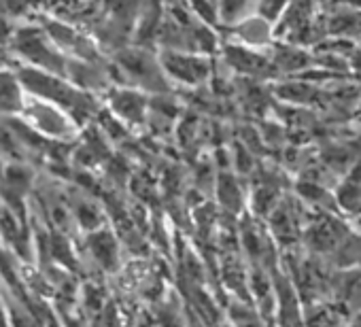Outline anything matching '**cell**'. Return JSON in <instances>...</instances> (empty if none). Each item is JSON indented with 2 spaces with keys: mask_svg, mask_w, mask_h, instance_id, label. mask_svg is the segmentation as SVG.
Instances as JSON below:
<instances>
[{
  "mask_svg": "<svg viewBox=\"0 0 361 327\" xmlns=\"http://www.w3.org/2000/svg\"><path fill=\"white\" fill-rule=\"evenodd\" d=\"M245 3L247 0H221V9H224V16L226 18H236L243 9H245Z\"/></svg>",
  "mask_w": 361,
  "mask_h": 327,
  "instance_id": "e0dca14e",
  "label": "cell"
},
{
  "mask_svg": "<svg viewBox=\"0 0 361 327\" xmlns=\"http://www.w3.org/2000/svg\"><path fill=\"white\" fill-rule=\"evenodd\" d=\"M348 316V310L334 300L304 306V327H346Z\"/></svg>",
  "mask_w": 361,
  "mask_h": 327,
  "instance_id": "277c9868",
  "label": "cell"
},
{
  "mask_svg": "<svg viewBox=\"0 0 361 327\" xmlns=\"http://www.w3.org/2000/svg\"><path fill=\"white\" fill-rule=\"evenodd\" d=\"M272 228L276 232V236L285 242V245H293L302 238V228H300V215L295 211V206L291 204H276L272 209Z\"/></svg>",
  "mask_w": 361,
  "mask_h": 327,
  "instance_id": "52a82bcc",
  "label": "cell"
},
{
  "mask_svg": "<svg viewBox=\"0 0 361 327\" xmlns=\"http://www.w3.org/2000/svg\"><path fill=\"white\" fill-rule=\"evenodd\" d=\"M285 5H287V0H264V11L262 13H264L266 20H272L285 9Z\"/></svg>",
  "mask_w": 361,
  "mask_h": 327,
  "instance_id": "2e32d148",
  "label": "cell"
},
{
  "mask_svg": "<svg viewBox=\"0 0 361 327\" xmlns=\"http://www.w3.org/2000/svg\"><path fill=\"white\" fill-rule=\"evenodd\" d=\"M164 66L170 70V75H174L178 81H185V83H198L209 73L207 62L190 58V56H178V54L164 56Z\"/></svg>",
  "mask_w": 361,
  "mask_h": 327,
  "instance_id": "5b68a950",
  "label": "cell"
},
{
  "mask_svg": "<svg viewBox=\"0 0 361 327\" xmlns=\"http://www.w3.org/2000/svg\"><path fill=\"white\" fill-rule=\"evenodd\" d=\"M274 293L279 304V327H304V306L300 295L285 274H274Z\"/></svg>",
  "mask_w": 361,
  "mask_h": 327,
  "instance_id": "7a4b0ae2",
  "label": "cell"
},
{
  "mask_svg": "<svg viewBox=\"0 0 361 327\" xmlns=\"http://www.w3.org/2000/svg\"><path fill=\"white\" fill-rule=\"evenodd\" d=\"M334 268H361V232H350L331 255Z\"/></svg>",
  "mask_w": 361,
  "mask_h": 327,
  "instance_id": "30bf717a",
  "label": "cell"
},
{
  "mask_svg": "<svg viewBox=\"0 0 361 327\" xmlns=\"http://www.w3.org/2000/svg\"><path fill=\"white\" fill-rule=\"evenodd\" d=\"M22 109H24V98L18 79L9 73H0V111L16 113Z\"/></svg>",
  "mask_w": 361,
  "mask_h": 327,
  "instance_id": "7c38bea8",
  "label": "cell"
},
{
  "mask_svg": "<svg viewBox=\"0 0 361 327\" xmlns=\"http://www.w3.org/2000/svg\"><path fill=\"white\" fill-rule=\"evenodd\" d=\"M228 60H230L232 66H236L245 75H257V77H262V75H268L274 68L272 62H268L259 54H255L251 49H245V47H232L228 51Z\"/></svg>",
  "mask_w": 361,
  "mask_h": 327,
  "instance_id": "ba28073f",
  "label": "cell"
},
{
  "mask_svg": "<svg viewBox=\"0 0 361 327\" xmlns=\"http://www.w3.org/2000/svg\"><path fill=\"white\" fill-rule=\"evenodd\" d=\"M117 111H121L126 117H136V113H142V102L136 94H119V98L115 100ZM119 113V115H121Z\"/></svg>",
  "mask_w": 361,
  "mask_h": 327,
  "instance_id": "9a60e30c",
  "label": "cell"
},
{
  "mask_svg": "<svg viewBox=\"0 0 361 327\" xmlns=\"http://www.w3.org/2000/svg\"><path fill=\"white\" fill-rule=\"evenodd\" d=\"M310 64H312L310 56L306 51H302L300 47H291V45H281L272 60V66L281 68L285 73H302Z\"/></svg>",
  "mask_w": 361,
  "mask_h": 327,
  "instance_id": "8fae6325",
  "label": "cell"
},
{
  "mask_svg": "<svg viewBox=\"0 0 361 327\" xmlns=\"http://www.w3.org/2000/svg\"><path fill=\"white\" fill-rule=\"evenodd\" d=\"M348 234L350 228L340 219L338 213L319 211V215L304 228L302 240L317 255H334Z\"/></svg>",
  "mask_w": 361,
  "mask_h": 327,
  "instance_id": "6da1fadb",
  "label": "cell"
},
{
  "mask_svg": "<svg viewBox=\"0 0 361 327\" xmlns=\"http://www.w3.org/2000/svg\"><path fill=\"white\" fill-rule=\"evenodd\" d=\"M279 96L289 100V102H295V104H306L312 100V96H317V90L306 83V81H298V83H287V85H281L279 87Z\"/></svg>",
  "mask_w": 361,
  "mask_h": 327,
  "instance_id": "5bb4252c",
  "label": "cell"
},
{
  "mask_svg": "<svg viewBox=\"0 0 361 327\" xmlns=\"http://www.w3.org/2000/svg\"><path fill=\"white\" fill-rule=\"evenodd\" d=\"M334 200L340 215L361 217V161L346 173L344 181L338 183L334 192Z\"/></svg>",
  "mask_w": 361,
  "mask_h": 327,
  "instance_id": "3957f363",
  "label": "cell"
},
{
  "mask_svg": "<svg viewBox=\"0 0 361 327\" xmlns=\"http://www.w3.org/2000/svg\"><path fill=\"white\" fill-rule=\"evenodd\" d=\"M26 113H30L35 125L41 130V132H47L51 136H68L73 134V128H71V121L60 113L56 111L54 106H37V104H30L26 109Z\"/></svg>",
  "mask_w": 361,
  "mask_h": 327,
  "instance_id": "8992f818",
  "label": "cell"
},
{
  "mask_svg": "<svg viewBox=\"0 0 361 327\" xmlns=\"http://www.w3.org/2000/svg\"><path fill=\"white\" fill-rule=\"evenodd\" d=\"M338 5L348 7V9H359L361 11V0H336Z\"/></svg>",
  "mask_w": 361,
  "mask_h": 327,
  "instance_id": "d6986e66",
  "label": "cell"
},
{
  "mask_svg": "<svg viewBox=\"0 0 361 327\" xmlns=\"http://www.w3.org/2000/svg\"><path fill=\"white\" fill-rule=\"evenodd\" d=\"M327 32L336 39H353L361 35V11L344 7L342 11L334 13L327 22Z\"/></svg>",
  "mask_w": 361,
  "mask_h": 327,
  "instance_id": "9c48e42d",
  "label": "cell"
},
{
  "mask_svg": "<svg viewBox=\"0 0 361 327\" xmlns=\"http://www.w3.org/2000/svg\"><path fill=\"white\" fill-rule=\"evenodd\" d=\"M238 35L247 45H266L270 41V22L266 18H251L238 26Z\"/></svg>",
  "mask_w": 361,
  "mask_h": 327,
  "instance_id": "4fadbf2b",
  "label": "cell"
},
{
  "mask_svg": "<svg viewBox=\"0 0 361 327\" xmlns=\"http://www.w3.org/2000/svg\"><path fill=\"white\" fill-rule=\"evenodd\" d=\"M346 327H361V310H357V312H353V314L348 316Z\"/></svg>",
  "mask_w": 361,
  "mask_h": 327,
  "instance_id": "ffe728a7",
  "label": "cell"
},
{
  "mask_svg": "<svg viewBox=\"0 0 361 327\" xmlns=\"http://www.w3.org/2000/svg\"><path fill=\"white\" fill-rule=\"evenodd\" d=\"M348 64L361 75V49H350L348 51Z\"/></svg>",
  "mask_w": 361,
  "mask_h": 327,
  "instance_id": "ac0fdd59",
  "label": "cell"
}]
</instances>
